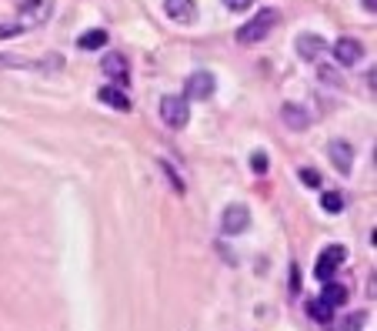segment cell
<instances>
[{"instance_id":"5","label":"cell","mask_w":377,"mask_h":331,"mask_svg":"<svg viewBox=\"0 0 377 331\" xmlns=\"http://www.w3.org/2000/svg\"><path fill=\"white\" fill-rule=\"evenodd\" d=\"M214 91H217V77L210 71H194L184 84V98H191V101H207Z\"/></svg>"},{"instance_id":"21","label":"cell","mask_w":377,"mask_h":331,"mask_svg":"<svg viewBox=\"0 0 377 331\" xmlns=\"http://www.w3.org/2000/svg\"><path fill=\"white\" fill-rule=\"evenodd\" d=\"M227 10H234V14H241V10H251V3L254 0H221Z\"/></svg>"},{"instance_id":"4","label":"cell","mask_w":377,"mask_h":331,"mask_svg":"<svg viewBox=\"0 0 377 331\" xmlns=\"http://www.w3.org/2000/svg\"><path fill=\"white\" fill-rule=\"evenodd\" d=\"M344 258H348V248H344V244H330V248H324L321 258H317V264H314V278L330 281L334 278V271L344 264Z\"/></svg>"},{"instance_id":"14","label":"cell","mask_w":377,"mask_h":331,"mask_svg":"<svg viewBox=\"0 0 377 331\" xmlns=\"http://www.w3.org/2000/svg\"><path fill=\"white\" fill-rule=\"evenodd\" d=\"M77 44H80L84 51H97V47H104V44H107V30H101V27H94V30H84Z\"/></svg>"},{"instance_id":"16","label":"cell","mask_w":377,"mask_h":331,"mask_svg":"<svg viewBox=\"0 0 377 331\" xmlns=\"http://www.w3.org/2000/svg\"><path fill=\"white\" fill-rule=\"evenodd\" d=\"M307 315H311L314 321H321V325H327V321L334 318V308L327 305V301H321V298H317V301H311V305H307Z\"/></svg>"},{"instance_id":"13","label":"cell","mask_w":377,"mask_h":331,"mask_svg":"<svg viewBox=\"0 0 377 331\" xmlns=\"http://www.w3.org/2000/svg\"><path fill=\"white\" fill-rule=\"evenodd\" d=\"M321 301H327L330 308H341L348 301V288L344 284H334V281H324V295H321Z\"/></svg>"},{"instance_id":"2","label":"cell","mask_w":377,"mask_h":331,"mask_svg":"<svg viewBox=\"0 0 377 331\" xmlns=\"http://www.w3.org/2000/svg\"><path fill=\"white\" fill-rule=\"evenodd\" d=\"M160 121L167 124V128H187V121H191V107H187V98H180V94H167V98H160Z\"/></svg>"},{"instance_id":"1","label":"cell","mask_w":377,"mask_h":331,"mask_svg":"<svg viewBox=\"0 0 377 331\" xmlns=\"http://www.w3.org/2000/svg\"><path fill=\"white\" fill-rule=\"evenodd\" d=\"M277 21H280V14H277V7H260V14H254L247 24L237 30V41L244 44V47H251V44H260L271 30L277 27Z\"/></svg>"},{"instance_id":"22","label":"cell","mask_w":377,"mask_h":331,"mask_svg":"<svg viewBox=\"0 0 377 331\" xmlns=\"http://www.w3.org/2000/svg\"><path fill=\"white\" fill-rule=\"evenodd\" d=\"M361 325H364V315H351V318L341 321V331H354V328H361Z\"/></svg>"},{"instance_id":"10","label":"cell","mask_w":377,"mask_h":331,"mask_svg":"<svg viewBox=\"0 0 377 331\" xmlns=\"http://www.w3.org/2000/svg\"><path fill=\"white\" fill-rule=\"evenodd\" d=\"M327 154H330V161H334V168H337L341 174H351V168H354V151H351V144H348V141H330Z\"/></svg>"},{"instance_id":"24","label":"cell","mask_w":377,"mask_h":331,"mask_svg":"<svg viewBox=\"0 0 377 331\" xmlns=\"http://www.w3.org/2000/svg\"><path fill=\"white\" fill-rule=\"evenodd\" d=\"M361 3H364V10H367V14H377V0H361Z\"/></svg>"},{"instance_id":"11","label":"cell","mask_w":377,"mask_h":331,"mask_svg":"<svg viewBox=\"0 0 377 331\" xmlns=\"http://www.w3.org/2000/svg\"><path fill=\"white\" fill-rule=\"evenodd\" d=\"M97 101L107 104V107H114V111H130V98H127L117 84H104L101 91H97Z\"/></svg>"},{"instance_id":"7","label":"cell","mask_w":377,"mask_h":331,"mask_svg":"<svg viewBox=\"0 0 377 331\" xmlns=\"http://www.w3.org/2000/svg\"><path fill=\"white\" fill-rule=\"evenodd\" d=\"M280 121H284L291 130H307L311 128V111H307L304 104L287 101L284 107H280Z\"/></svg>"},{"instance_id":"3","label":"cell","mask_w":377,"mask_h":331,"mask_svg":"<svg viewBox=\"0 0 377 331\" xmlns=\"http://www.w3.org/2000/svg\"><path fill=\"white\" fill-rule=\"evenodd\" d=\"M251 228V207L244 201H234L224 207V214H221V231L224 234H244V231Z\"/></svg>"},{"instance_id":"18","label":"cell","mask_w":377,"mask_h":331,"mask_svg":"<svg viewBox=\"0 0 377 331\" xmlns=\"http://www.w3.org/2000/svg\"><path fill=\"white\" fill-rule=\"evenodd\" d=\"M267 168H271V157L264 151H257V154H251V171L254 174H267Z\"/></svg>"},{"instance_id":"15","label":"cell","mask_w":377,"mask_h":331,"mask_svg":"<svg viewBox=\"0 0 377 331\" xmlns=\"http://www.w3.org/2000/svg\"><path fill=\"white\" fill-rule=\"evenodd\" d=\"M157 168L164 171V178L171 181V187H174L177 194H184V191H187V184H184V178L177 174V168H174V164H171V161H164V157H160V161H157Z\"/></svg>"},{"instance_id":"12","label":"cell","mask_w":377,"mask_h":331,"mask_svg":"<svg viewBox=\"0 0 377 331\" xmlns=\"http://www.w3.org/2000/svg\"><path fill=\"white\" fill-rule=\"evenodd\" d=\"M101 67H104V74L110 77V80H127V60H124V54H107Z\"/></svg>"},{"instance_id":"8","label":"cell","mask_w":377,"mask_h":331,"mask_svg":"<svg viewBox=\"0 0 377 331\" xmlns=\"http://www.w3.org/2000/svg\"><path fill=\"white\" fill-rule=\"evenodd\" d=\"M164 14H167L174 24H194L197 3H194V0H164Z\"/></svg>"},{"instance_id":"23","label":"cell","mask_w":377,"mask_h":331,"mask_svg":"<svg viewBox=\"0 0 377 331\" xmlns=\"http://www.w3.org/2000/svg\"><path fill=\"white\" fill-rule=\"evenodd\" d=\"M321 77H324V80H330V84H337V87H341V74H337V71H330V67H321Z\"/></svg>"},{"instance_id":"19","label":"cell","mask_w":377,"mask_h":331,"mask_svg":"<svg viewBox=\"0 0 377 331\" xmlns=\"http://www.w3.org/2000/svg\"><path fill=\"white\" fill-rule=\"evenodd\" d=\"M301 181L307 187H321V174H317L314 168H301Z\"/></svg>"},{"instance_id":"17","label":"cell","mask_w":377,"mask_h":331,"mask_svg":"<svg viewBox=\"0 0 377 331\" xmlns=\"http://www.w3.org/2000/svg\"><path fill=\"white\" fill-rule=\"evenodd\" d=\"M344 194H341V191H327L324 198H321V207H324L327 214H341V211H344Z\"/></svg>"},{"instance_id":"6","label":"cell","mask_w":377,"mask_h":331,"mask_svg":"<svg viewBox=\"0 0 377 331\" xmlns=\"http://www.w3.org/2000/svg\"><path fill=\"white\" fill-rule=\"evenodd\" d=\"M361 57H364V44L354 41V37H341V41L334 44V60H337L341 67H351Z\"/></svg>"},{"instance_id":"9","label":"cell","mask_w":377,"mask_h":331,"mask_svg":"<svg viewBox=\"0 0 377 331\" xmlns=\"http://www.w3.org/2000/svg\"><path fill=\"white\" fill-rule=\"evenodd\" d=\"M294 47H297V54H301L304 60H321V54L327 51V41L321 37V34H301L297 41H294Z\"/></svg>"},{"instance_id":"20","label":"cell","mask_w":377,"mask_h":331,"mask_svg":"<svg viewBox=\"0 0 377 331\" xmlns=\"http://www.w3.org/2000/svg\"><path fill=\"white\" fill-rule=\"evenodd\" d=\"M24 34V27L21 24H0V41H7V37H21Z\"/></svg>"}]
</instances>
